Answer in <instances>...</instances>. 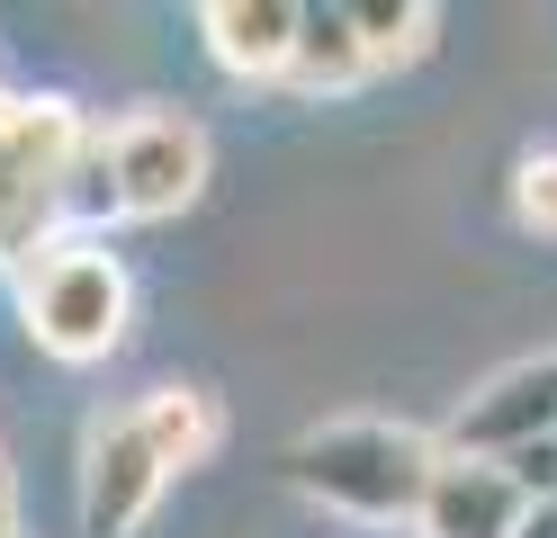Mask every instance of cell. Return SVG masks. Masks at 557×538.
Returning a JSON list of instances; mask_svg holds the SVG:
<instances>
[{
  "instance_id": "obj_1",
  "label": "cell",
  "mask_w": 557,
  "mask_h": 538,
  "mask_svg": "<svg viewBox=\"0 0 557 538\" xmlns=\"http://www.w3.org/2000/svg\"><path fill=\"white\" fill-rule=\"evenodd\" d=\"M99 126L54 90H0V270H37L82 234V171Z\"/></svg>"
},
{
  "instance_id": "obj_2",
  "label": "cell",
  "mask_w": 557,
  "mask_h": 538,
  "mask_svg": "<svg viewBox=\"0 0 557 538\" xmlns=\"http://www.w3.org/2000/svg\"><path fill=\"white\" fill-rule=\"evenodd\" d=\"M441 440L413 422H377V413H351V422H315L306 440L278 449V476H288L306 502L324 512H351L369 529H396V521H423V502L441 485Z\"/></svg>"
},
{
  "instance_id": "obj_3",
  "label": "cell",
  "mask_w": 557,
  "mask_h": 538,
  "mask_svg": "<svg viewBox=\"0 0 557 538\" xmlns=\"http://www.w3.org/2000/svg\"><path fill=\"white\" fill-rule=\"evenodd\" d=\"M18 314H27V341L63 368H90L126 341V314H135V278L126 261L99 234L54 242L37 270H18Z\"/></svg>"
},
{
  "instance_id": "obj_4",
  "label": "cell",
  "mask_w": 557,
  "mask_h": 538,
  "mask_svg": "<svg viewBox=\"0 0 557 538\" xmlns=\"http://www.w3.org/2000/svg\"><path fill=\"white\" fill-rule=\"evenodd\" d=\"M99 171H109L117 225H162L207 189V126L189 108H117L99 126Z\"/></svg>"
},
{
  "instance_id": "obj_5",
  "label": "cell",
  "mask_w": 557,
  "mask_h": 538,
  "mask_svg": "<svg viewBox=\"0 0 557 538\" xmlns=\"http://www.w3.org/2000/svg\"><path fill=\"white\" fill-rule=\"evenodd\" d=\"M171 449L153 440L145 404H117V413H90L82 430V538H135L153 521V502L171 493Z\"/></svg>"
},
{
  "instance_id": "obj_6",
  "label": "cell",
  "mask_w": 557,
  "mask_h": 538,
  "mask_svg": "<svg viewBox=\"0 0 557 538\" xmlns=\"http://www.w3.org/2000/svg\"><path fill=\"white\" fill-rule=\"evenodd\" d=\"M540 440H557V350L495 368L459 413H449V430H441L449 458H495V466H512L521 449H540Z\"/></svg>"
},
{
  "instance_id": "obj_7",
  "label": "cell",
  "mask_w": 557,
  "mask_h": 538,
  "mask_svg": "<svg viewBox=\"0 0 557 538\" xmlns=\"http://www.w3.org/2000/svg\"><path fill=\"white\" fill-rule=\"evenodd\" d=\"M531 521V485L495 458H441V485L423 502V538H521Z\"/></svg>"
},
{
  "instance_id": "obj_8",
  "label": "cell",
  "mask_w": 557,
  "mask_h": 538,
  "mask_svg": "<svg viewBox=\"0 0 557 538\" xmlns=\"http://www.w3.org/2000/svg\"><path fill=\"white\" fill-rule=\"evenodd\" d=\"M198 36H207V54H216V72H234V82H288L306 10L297 0H207Z\"/></svg>"
},
{
  "instance_id": "obj_9",
  "label": "cell",
  "mask_w": 557,
  "mask_h": 538,
  "mask_svg": "<svg viewBox=\"0 0 557 538\" xmlns=\"http://www.w3.org/2000/svg\"><path fill=\"white\" fill-rule=\"evenodd\" d=\"M360 82H377V63H369V46H360V18H351V10H306L288 90H306V99H342V90H360Z\"/></svg>"
},
{
  "instance_id": "obj_10",
  "label": "cell",
  "mask_w": 557,
  "mask_h": 538,
  "mask_svg": "<svg viewBox=\"0 0 557 538\" xmlns=\"http://www.w3.org/2000/svg\"><path fill=\"white\" fill-rule=\"evenodd\" d=\"M135 404H145L153 440L171 449V466H181V476L216 458V440H225V413H216V395H207V386H145Z\"/></svg>"
},
{
  "instance_id": "obj_11",
  "label": "cell",
  "mask_w": 557,
  "mask_h": 538,
  "mask_svg": "<svg viewBox=\"0 0 557 538\" xmlns=\"http://www.w3.org/2000/svg\"><path fill=\"white\" fill-rule=\"evenodd\" d=\"M351 18H360V46H369L377 72L423 63L432 36H441V10H432V0H351Z\"/></svg>"
},
{
  "instance_id": "obj_12",
  "label": "cell",
  "mask_w": 557,
  "mask_h": 538,
  "mask_svg": "<svg viewBox=\"0 0 557 538\" xmlns=\"http://www.w3.org/2000/svg\"><path fill=\"white\" fill-rule=\"evenodd\" d=\"M512 215H521L531 234L557 242V143H540V153L512 162Z\"/></svg>"
},
{
  "instance_id": "obj_13",
  "label": "cell",
  "mask_w": 557,
  "mask_h": 538,
  "mask_svg": "<svg viewBox=\"0 0 557 538\" xmlns=\"http://www.w3.org/2000/svg\"><path fill=\"white\" fill-rule=\"evenodd\" d=\"M521 538H557V493H531V521H521Z\"/></svg>"
},
{
  "instance_id": "obj_14",
  "label": "cell",
  "mask_w": 557,
  "mask_h": 538,
  "mask_svg": "<svg viewBox=\"0 0 557 538\" xmlns=\"http://www.w3.org/2000/svg\"><path fill=\"white\" fill-rule=\"evenodd\" d=\"M0 538H18V476H10V458H0Z\"/></svg>"
}]
</instances>
